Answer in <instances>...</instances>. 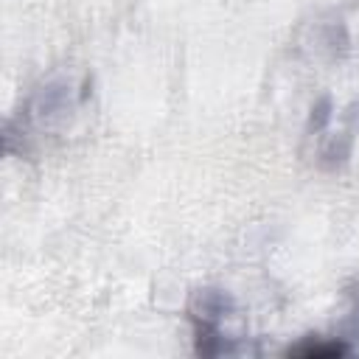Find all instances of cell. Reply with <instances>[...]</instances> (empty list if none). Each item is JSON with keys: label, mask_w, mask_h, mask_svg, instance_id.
Returning <instances> with one entry per match:
<instances>
[{"label": "cell", "mask_w": 359, "mask_h": 359, "mask_svg": "<svg viewBox=\"0 0 359 359\" xmlns=\"http://www.w3.org/2000/svg\"><path fill=\"white\" fill-rule=\"evenodd\" d=\"M345 297V317L339 320V334L345 342H359V280L342 289Z\"/></svg>", "instance_id": "cell-5"}, {"label": "cell", "mask_w": 359, "mask_h": 359, "mask_svg": "<svg viewBox=\"0 0 359 359\" xmlns=\"http://www.w3.org/2000/svg\"><path fill=\"white\" fill-rule=\"evenodd\" d=\"M351 353V342H345L342 337H303L300 342L286 348V356H297V359H337Z\"/></svg>", "instance_id": "cell-3"}, {"label": "cell", "mask_w": 359, "mask_h": 359, "mask_svg": "<svg viewBox=\"0 0 359 359\" xmlns=\"http://www.w3.org/2000/svg\"><path fill=\"white\" fill-rule=\"evenodd\" d=\"M351 151H353V129L348 126V129L334 132L323 140V146L317 151V163L325 171H339L351 160Z\"/></svg>", "instance_id": "cell-4"}, {"label": "cell", "mask_w": 359, "mask_h": 359, "mask_svg": "<svg viewBox=\"0 0 359 359\" xmlns=\"http://www.w3.org/2000/svg\"><path fill=\"white\" fill-rule=\"evenodd\" d=\"M233 311H236V300L227 289L202 286L191 292L185 314L194 328V351L199 356H219L233 351V345L227 342V334L222 331V323Z\"/></svg>", "instance_id": "cell-1"}, {"label": "cell", "mask_w": 359, "mask_h": 359, "mask_svg": "<svg viewBox=\"0 0 359 359\" xmlns=\"http://www.w3.org/2000/svg\"><path fill=\"white\" fill-rule=\"evenodd\" d=\"M303 45L306 50L314 56V59H323V62H342L348 56V48H351V36H348V28L342 20H317L314 25L306 28V36H303Z\"/></svg>", "instance_id": "cell-2"}, {"label": "cell", "mask_w": 359, "mask_h": 359, "mask_svg": "<svg viewBox=\"0 0 359 359\" xmlns=\"http://www.w3.org/2000/svg\"><path fill=\"white\" fill-rule=\"evenodd\" d=\"M331 118H334V98H331V95L317 98V101L311 104V109H309V123H306L309 135H323V132L328 129Z\"/></svg>", "instance_id": "cell-6"}]
</instances>
